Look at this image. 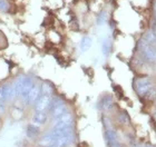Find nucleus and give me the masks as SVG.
<instances>
[{
  "instance_id": "f257e3e1",
  "label": "nucleus",
  "mask_w": 156,
  "mask_h": 147,
  "mask_svg": "<svg viewBox=\"0 0 156 147\" xmlns=\"http://www.w3.org/2000/svg\"><path fill=\"white\" fill-rule=\"evenodd\" d=\"M137 51L144 62L150 65L156 64V46L148 44L143 37H140L137 41Z\"/></svg>"
},
{
  "instance_id": "f03ea898",
  "label": "nucleus",
  "mask_w": 156,
  "mask_h": 147,
  "mask_svg": "<svg viewBox=\"0 0 156 147\" xmlns=\"http://www.w3.org/2000/svg\"><path fill=\"white\" fill-rule=\"evenodd\" d=\"M134 89L135 92L140 98H144L147 93L152 90L155 86V82L153 78H151L148 76H142V77H137L134 79Z\"/></svg>"
},
{
  "instance_id": "7ed1b4c3",
  "label": "nucleus",
  "mask_w": 156,
  "mask_h": 147,
  "mask_svg": "<svg viewBox=\"0 0 156 147\" xmlns=\"http://www.w3.org/2000/svg\"><path fill=\"white\" fill-rule=\"evenodd\" d=\"M74 115L70 111H66L65 114H62V116L55 118L54 119V129H60V128H66V127H72L74 126Z\"/></svg>"
},
{
  "instance_id": "20e7f679",
  "label": "nucleus",
  "mask_w": 156,
  "mask_h": 147,
  "mask_svg": "<svg viewBox=\"0 0 156 147\" xmlns=\"http://www.w3.org/2000/svg\"><path fill=\"white\" fill-rule=\"evenodd\" d=\"M16 92L12 84H2L0 85V100L3 103H10L16 98Z\"/></svg>"
},
{
  "instance_id": "39448f33",
  "label": "nucleus",
  "mask_w": 156,
  "mask_h": 147,
  "mask_svg": "<svg viewBox=\"0 0 156 147\" xmlns=\"http://www.w3.org/2000/svg\"><path fill=\"white\" fill-rule=\"evenodd\" d=\"M40 95H41V92H40V85L35 82V84H34L33 87L30 88V90L27 93L26 96L23 98V101L25 103V105H27V106H33V105L35 104V101L38 99V97Z\"/></svg>"
},
{
  "instance_id": "423d86ee",
  "label": "nucleus",
  "mask_w": 156,
  "mask_h": 147,
  "mask_svg": "<svg viewBox=\"0 0 156 147\" xmlns=\"http://www.w3.org/2000/svg\"><path fill=\"white\" fill-rule=\"evenodd\" d=\"M50 101H51V96L47 95H40L38 97L34 106V110L35 111H48L49 106H50Z\"/></svg>"
},
{
  "instance_id": "0eeeda50",
  "label": "nucleus",
  "mask_w": 156,
  "mask_h": 147,
  "mask_svg": "<svg viewBox=\"0 0 156 147\" xmlns=\"http://www.w3.org/2000/svg\"><path fill=\"white\" fill-rule=\"evenodd\" d=\"M48 114L46 111H35L31 117V121L37 126H42L48 121Z\"/></svg>"
},
{
  "instance_id": "6e6552de",
  "label": "nucleus",
  "mask_w": 156,
  "mask_h": 147,
  "mask_svg": "<svg viewBox=\"0 0 156 147\" xmlns=\"http://www.w3.org/2000/svg\"><path fill=\"white\" fill-rule=\"evenodd\" d=\"M66 111H68V106L66 105V103H62V104L57 105L55 107H52L50 110H49V114L51 116L52 119H55V118L59 117V116H62V114H65Z\"/></svg>"
},
{
  "instance_id": "1a4fd4ad",
  "label": "nucleus",
  "mask_w": 156,
  "mask_h": 147,
  "mask_svg": "<svg viewBox=\"0 0 156 147\" xmlns=\"http://www.w3.org/2000/svg\"><path fill=\"white\" fill-rule=\"evenodd\" d=\"M54 143H55V138H54V136H52V134L50 133V131L45 135H42L38 141V145L41 147L50 146V145L54 144Z\"/></svg>"
},
{
  "instance_id": "9d476101",
  "label": "nucleus",
  "mask_w": 156,
  "mask_h": 147,
  "mask_svg": "<svg viewBox=\"0 0 156 147\" xmlns=\"http://www.w3.org/2000/svg\"><path fill=\"white\" fill-rule=\"evenodd\" d=\"M40 92H41V95H47V96H54V93H55V87L51 82H44L40 85Z\"/></svg>"
},
{
  "instance_id": "9b49d317",
  "label": "nucleus",
  "mask_w": 156,
  "mask_h": 147,
  "mask_svg": "<svg viewBox=\"0 0 156 147\" xmlns=\"http://www.w3.org/2000/svg\"><path fill=\"white\" fill-rule=\"evenodd\" d=\"M93 46V39H91L89 36H84L80 39V43H79V49H80L81 52H86L88 51L89 49Z\"/></svg>"
},
{
  "instance_id": "f8f14e48",
  "label": "nucleus",
  "mask_w": 156,
  "mask_h": 147,
  "mask_svg": "<svg viewBox=\"0 0 156 147\" xmlns=\"http://www.w3.org/2000/svg\"><path fill=\"white\" fill-rule=\"evenodd\" d=\"M99 104H101V109H103V110H111L113 106H114V100H113L112 96H105L103 99H101Z\"/></svg>"
},
{
  "instance_id": "ddd939ff",
  "label": "nucleus",
  "mask_w": 156,
  "mask_h": 147,
  "mask_svg": "<svg viewBox=\"0 0 156 147\" xmlns=\"http://www.w3.org/2000/svg\"><path fill=\"white\" fill-rule=\"evenodd\" d=\"M105 139H106V142H107V144L115 143V142H119L117 131H114V129H112V128H108L107 131H105Z\"/></svg>"
},
{
  "instance_id": "4468645a",
  "label": "nucleus",
  "mask_w": 156,
  "mask_h": 147,
  "mask_svg": "<svg viewBox=\"0 0 156 147\" xmlns=\"http://www.w3.org/2000/svg\"><path fill=\"white\" fill-rule=\"evenodd\" d=\"M39 133H40V128H39V126H37V125L30 124V125H28V126H27V128H26L27 137L35 138V137H37V136H38Z\"/></svg>"
},
{
  "instance_id": "2eb2a0df",
  "label": "nucleus",
  "mask_w": 156,
  "mask_h": 147,
  "mask_svg": "<svg viewBox=\"0 0 156 147\" xmlns=\"http://www.w3.org/2000/svg\"><path fill=\"white\" fill-rule=\"evenodd\" d=\"M112 48H113V44H112V40L109 38H105L103 44H101V52L105 57L109 56V54L112 52Z\"/></svg>"
},
{
  "instance_id": "dca6fc26",
  "label": "nucleus",
  "mask_w": 156,
  "mask_h": 147,
  "mask_svg": "<svg viewBox=\"0 0 156 147\" xmlns=\"http://www.w3.org/2000/svg\"><path fill=\"white\" fill-rule=\"evenodd\" d=\"M143 38L146 40L148 44L156 46V33H154L153 30H151L150 28L145 31V33L143 35Z\"/></svg>"
},
{
  "instance_id": "f3484780",
  "label": "nucleus",
  "mask_w": 156,
  "mask_h": 147,
  "mask_svg": "<svg viewBox=\"0 0 156 147\" xmlns=\"http://www.w3.org/2000/svg\"><path fill=\"white\" fill-rule=\"evenodd\" d=\"M108 20V12L106 10H101V12L98 13L97 18H96V23L98 26H104L105 23H107Z\"/></svg>"
},
{
  "instance_id": "a211bd4d",
  "label": "nucleus",
  "mask_w": 156,
  "mask_h": 147,
  "mask_svg": "<svg viewBox=\"0 0 156 147\" xmlns=\"http://www.w3.org/2000/svg\"><path fill=\"white\" fill-rule=\"evenodd\" d=\"M11 8L10 2L8 0H0V11L1 12H8Z\"/></svg>"
},
{
  "instance_id": "6ab92c4d",
  "label": "nucleus",
  "mask_w": 156,
  "mask_h": 147,
  "mask_svg": "<svg viewBox=\"0 0 156 147\" xmlns=\"http://www.w3.org/2000/svg\"><path fill=\"white\" fill-rule=\"evenodd\" d=\"M119 121L122 124H128L129 123V117H128V114H126L125 111H122L119 114V117H118Z\"/></svg>"
},
{
  "instance_id": "aec40b11",
  "label": "nucleus",
  "mask_w": 156,
  "mask_h": 147,
  "mask_svg": "<svg viewBox=\"0 0 156 147\" xmlns=\"http://www.w3.org/2000/svg\"><path fill=\"white\" fill-rule=\"evenodd\" d=\"M7 110V106H6V103H3V101L0 100V115L5 114Z\"/></svg>"
},
{
  "instance_id": "412c9836",
  "label": "nucleus",
  "mask_w": 156,
  "mask_h": 147,
  "mask_svg": "<svg viewBox=\"0 0 156 147\" xmlns=\"http://www.w3.org/2000/svg\"><path fill=\"white\" fill-rule=\"evenodd\" d=\"M152 17L156 19V0H154L152 5Z\"/></svg>"
},
{
  "instance_id": "4be33fe9",
  "label": "nucleus",
  "mask_w": 156,
  "mask_h": 147,
  "mask_svg": "<svg viewBox=\"0 0 156 147\" xmlns=\"http://www.w3.org/2000/svg\"><path fill=\"white\" fill-rule=\"evenodd\" d=\"M154 119H155V121H156V109H155V111H154Z\"/></svg>"
},
{
  "instance_id": "5701e85b",
  "label": "nucleus",
  "mask_w": 156,
  "mask_h": 147,
  "mask_svg": "<svg viewBox=\"0 0 156 147\" xmlns=\"http://www.w3.org/2000/svg\"><path fill=\"white\" fill-rule=\"evenodd\" d=\"M145 147H154V146H152V145H146Z\"/></svg>"
},
{
  "instance_id": "b1692460",
  "label": "nucleus",
  "mask_w": 156,
  "mask_h": 147,
  "mask_svg": "<svg viewBox=\"0 0 156 147\" xmlns=\"http://www.w3.org/2000/svg\"><path fill=\"white\" fill-rule=\"evenodd\" d=\"M0 126H1V115H0Z\"/></svg>"
},
{
  "instance_id": "393cba45",
  "label": "nucleus",
  "mask_w": 156,
  "mask_h": 147,
  "mask_svg": "<svg viewBox=\"0 0 156 147\" xmlns=\"http://www.w3.org/2000/svg\"><path fill=\"white\" fill-rule=\"evenodd\" d=\"M155 107H156V99H155ZM155 109H156V108H155Z\"/></svg>"
}]
</instances>
